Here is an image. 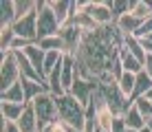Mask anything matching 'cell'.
Instances as JSON below:
<instances>
[{
	"label": "cell",
	"mask_w": 152,
	"mask_h": 132,
	"mask_svg": "<svg viewBox=\"0 0 152 132\" xmlns=\"http://www.w3.org/2000/svg\"><path fill=\"white\" fill-rule=\"evenodd\" d=\"M24 108H27V104H11V101H2V104H0L2 119H4V121H13V123L22 117Z\"/></svg>",
	"instance_id": "cell-18"
},
{
	"label": "cell",
	"mask_w": 152,
	"mask_h": 132,
	"mask_svg": "<svg viewBox=\"0 0 152 132\" xmlns=\"http://www.w3.org/2000/svg\"><path fill=\"white\" fill-rule=\"evenodd\" d=\"M55 106H57V119L62 123H66L73 130H82L86 123V108L77 101L73 95H62L55 97Z\"/></svg>",
	"instance_id": "cell-1"
},
{
	"label": "cell",
	"mask_w": 152,
	"mask_h": 132,
	"mask_svg": "<svg viewBox=\"0 0 152 132\" xmlns=\"http://www.w3.org/2000/svg\"><path fill=\"white\" fill-rule=\"evenodd\" d=\"M84 11L97 26H113L115 15L108 0H84Z\"/></svg>",
	"instance_id": "cell-5"
},
{
	"label": "cell",
	"mask_w": 152,
	"mask_h": 132,
	"mask_svg": "<svg viewBox=\"0 0 152 132\" xmlns=\"http://www.w3.org/2000/svg\"><path fill=\"white\" fill-rule=\"evenodd\" d=\"M15 38H18V35H15L13 26H2V29H0V49H2V53L11 51V44H13Z\"/></svg>",
	"instance_id": "cell-26"
},
{
	"label": "cell",
	"mask_w": 152,
	"mask_h": 132,
	"mask_svg": "<svg viewBox=\"0 0 152 132\" xmlns=\"http://www.w3.org/2000/svg\"><path fill=\"white\" fill-rule=\"evenodd\" d=\"M33 108L35 117H38V125H40V132H44L51 123L57 121V106H55V95L51 93H44L40 95L38 99H33V104H29Z\"/></svg>",
	"instance_id": "cell-2"
},
{
	"label": "cell",
	"mask_w": 152,
	"mask_h": 132,
	"mask_svg": "<svg viewBox=\"0 0 152 132\" xmlns=\"http://www.w3.org/2000/svg\"><path fill=\"white\" fill-rule=\"evenodd\" d=\"M124 125H126V130H132V132H139V130H143L145 128V117L139 112V108L134 104H130L128 106V110L124 112Z\"/></svg>",
	"instance_id": "cell-12"
},
{
	"label": "cell",
	"mask_w": 152,
	"mask_h": 132,
	"mask_svg": "<svg viewBox=\"0 0 152 132\" xmlns=\"http://www.w3.org/2000/svg\"><path fill=\"white\" fill-rule=\"evenodd\" d=\"M97 88H99V84L95 82V79L77 77L69 95H73V97H75L77 101L84 106V108H88V106H91V101H93V97H95V93H97Z\"/></svg>",
	"instance_id": "cell-8"
},
{
	"label": "cell",
	"mask_w": 152,
	"mask_h": 132,
	"mask_svg": "<svg viewBox=\"0 0 152 132\" xmlns=\"http://www.w3.org/2000/svg\"><path fill=\"white\" fill-rule=\"evenodd\" d=\"M130 13H132L134 18H139L141 22H143V20L152 18V2H145V0H134L132 11H130Z\"/></svg>",
	"instance_id": "cell-24"
},
{
	"label": "cell",
	"mask_w": 152,
	"mask_h": 132,
	"mask_svg": "<svg viewBox=\"0 0 152 132\" xmlns=\"http://www.w3.org/2000/svg\"><path fill=\"white\" fill-rule=\"evenodd\" d=\"M145 125H148V128L152 130V117H150V119H145Z\"/></svg>",
	"instance_id": "cell-32"
},
{
	"label": "cell",
	"mask_w": 152,
	"mask_h": 132,
	"mask_svg": "<svg viewBox=\"0 0 152 132\" xmlns=\"http://www.w3.org/2000/svg\"><path fill=\"white\" fill-rule=\"evenodd\" d=\"M22 90H24V101L33 104V99H38L40 95L49 93V88H46L44 82H33V79H22Z\"/></svg>",
	"instance_id": "cell-13"
},
{
	"label": "cell",
	"mask_w": 152,
	"mask_h": 132,
	"mask_svg": "<svg viewBox=\"0 0 152 132\" xmlns=\"http://www.w3.org/2000/svg\"><path fill=\"white\" fill-rule=\"evenodd\" d=\"M150 88H152V79L145 75L143 71H141L139 75H137V84H134V93H132V97H130V104H134L139 97H143Z\"/></svg>",
	"instance_id": "cell-20"
},
{
	"label": "cell",
	"mask_w": 152,
	"mask_h": 132,
	"mask_svg": "<svg viewBox=\"0 0 152 132\" xmlns=\"http://www.w3.org/2000/svg\"><path fill=\"white\" fill-rule=\"evenodd\" d=\"M46 4L51 7V11L55 13L60 26L69 24L73 13H75V0H46Z\"/></svg>",
	"instance_id": "cell-10"
},
{
	"label": "cell",
	"mask_w": 152,
	"mask_h": 132,
	"mask_svg": "<svg viewBox=\"0 0 152 132\" xmlns=\"http://www.w3.org/2000/svg\"><path fill=\"white\" fill-rule=\"evenodd\" d=\"M150 33H152V18H148V20H143V22H141V29L137 31V35H134V38H137V40H143V38H148Z\"/></svg>",
	"instance_id": "cell-28"
},
{
	"label": "cell",
	"mask_w": 152,
	"mask_h": 132,
	"mask_svg": "<svg viewBox=\"0 0 152 132\" xmlns=\"http://www.w3.org/2000/svg\"><path fill=\"white\" fill-rule=\"evenodd\" d=\"M20 79H22V73H20L15 53H2V62H0V84H2V90H9Z\"/></svg>",
	"instance_id": "cell-6"
},
{
	"label": "cell",
	"mask_w": 152,
	"mask_h": 132,
	"mask_svg": "<svg viewBox=\"0 0 152 132\" xmlns=\"http://www.w3.org/2000/svg\"><path fill=\"white\" fill-rule=\"evenodd\" d=\"M143 73L152 79V55H145V62H143Z\"/></svg>",
	"instance_id": "cell-31"
},
{
	"label": "cell",
	"mask_w": 152,
	"mask_h": 132,
	"mask_svg": "<svg viewBox=\"0 0 152 132\" xmlns=\"http://www.w3.org/2000/svg\"><path fill=\"white\" fill-rule=\"evenodd\" d=\"M13 31H15L18 38L29 40V42H35V44H38V9H35L33 13H29L27 18L18 20V22L13 24Z\"/></svg>",
	"instance_id": "cell-9"
},
{
	"label": "cell",
	"mask_w": 152,
	"mask_h": 132,
	"mask_svg": "<svg viewBox=\"0 0 152 132\" xmlns=\"http://www.w3.org/2000/svg\"><path fill=\"white\" fill-rule=\"evenodd\" d=\"M13 53V51H11ZM15 60H18V66H20V73H22V79H33V82H42V77L38 75V71L33 68V64L29 62V57L24 55L22 51L15 53Z\"/></svg>",
	"instance_id": "cell-17"
},
{
	"label": "cell",
	"mask_w": 152,
	"mask_h": 132,
	"mask_svg": "<svg viewBox=\"0 0 152 132\" xmlns=\"http://www.w3.org/2000/svg\"><path fill=\"white\" fill-rule=\"evenodd\" d=\"M2 132H20L18 123H13V121H4L2 119Z\"/></svg>",
	"instance_id": "cell-30"
},
{
	"label": "cell",
	"mask_w": 152,
	"mask_h": 132,
	"mask_svg": "<svg viewBox=\"0 0 152 132\" xmlns=\"http://www.w3.org/2000/svg\"><path fill=\"white\" fill-rule=\"evenodd\" d=\"M2 101H11V104H27L24 101V90H22V79L18 84H13L9 90H2Z\"/></svg>",
	"instance_id": "cell-22"
},
{
	"label": "cell",
	"mask_w": 152,
	"mask_h": 132,
	"mask_svg": "<svg viewBox=\"0 0 152 132\" xmlns=\"http://www.w3.org/2000/svg\"><path fill=\"white\" fill-rule=\"evenodd\" d=\"M44 132H71V128H69L66 123H62L60 119H57L55 123H51V125H49V128H46Z\"/></svg>",
	"instance_id": "cell-29"
},
{
	"label": "cell",
	"mask_w": 152,
	"mask_h": 132,
	"mask_svg": "<svg viewBox=\"0 0 152 132\" xmlns=\"http://www.w3.org/2000/svg\"><path fill=\"white\" fill-rule=\"evenodd\" d=\"M119 64H121V68H124V73H132V75H139L141 71H143V64L137 60L134 55H130L128 51L124 49H119Z\"/></svg>",
	"instance_id": "cell-15"
},
{
	"label": "cell",
	"mask_w": 152,
	"mask_h": 132,
	"mask_svg": "<svg viewBox=\"0 0 152 132\" xmlns=\"http://www.w3.org/2000/svg\"><path fill=\"white\" fill-rule=\"evenodd\" d=\"M134 84H137V75H132V73H124V75L117 79L119 90L124 93V97H128V101H130V97H132V93H134Z\"/></svg>",
	"instance_id": "cell-23"
},
{
	"label": "cell",
	"mask_w": 152,
	"mask_h": 132,
	"mask_svg": "<svg viewBox=\"0 0 152 132\" xmlns=\"http://www.w3.org/2000/svg\"><path fill=\"white\" fill-rule=\"evenodd\" d=\"M84 35L86 33H84L80 26H75L73 22L62 26L60 29V38H62V42H64V55H75V53L80 51V46L84 42Z\"/></svg>",
	"instance_id": "cell-7"
},
{
	"label": "cell",
	"mask_w": 152,
	"mask_h": 132,
	"mask_svg": "<svg viewBox=\"0 0 152 132\" xmlns=\"http://www.w3.org/2000/svg\"><path fill=\"white\" fill-rule=\"evenodd\" d=\"M99 93H102L104 101L108 104V108L115 112V117H124V112L128 110V97H124V93L119 90L117 82H110V84H99Z\"/></svg>",
	"instance_id": "cell-4"
},
{
	"label": "cell",
	"mask_w": 152,
	"mask_h": 132,
	"mask_svg": "<svg viewBox=\"0 0 152 132\" xmlns=\"http://www.w3.org/2000/svg\"><path fill=\"white\" fill-rule=\"evenodd\" d=\"M22 53L29 57V62L33 64V68L38 71V75L42 77V82H44V57H46V53L42 51L38 44H31L29 49H24ZM44 84H46V82H44Z\"/></svg>",
	"instance_id": "cell-14"
},
{
	"label": "cell",
	"mask_w": 152,
	"mask_h": 132,
	"mask_svg": "<svg viewBox=\"0 0 152 132\" xmlns=\"http://www.w3.org/2000/svg\"><path fill=\"white\" fill-rule=\"evenodd\" d=\"M15 123H18L20 132H40L38 117H35V112H33V108H31V106H27V108H24L22 117L15 121Z\"/></svg>",
	"instance_id": "cell-16"
},
{
	"label": "cell",
	"mask_w": 152,
	"mask_h": 132,
	"mask_svg": "<svg viewBox=\"0 0 152 132\" xmlns=\"http://www.w3.org/2000/svg\"><path fill=\"white\" fill-rule=\"evenodd\" d=\"M121 46L130 53V55H134V57H137L141 64L145 62V51H143V46H141V42H139L137 38H132V35H130V38H124Z\"/></svg>",
	"instance_id": "cell-21"
},
{
	"label": "cell",
	"mask_w": 152,
	"mask_h": 132,
	"mask_svg": "<svg viewBox=\"0 0 152 132\" xmlns=\"http://www.w3.org/2000/svg\"><path fill=\"white\" fill-rule=\"evenodd\" d=\"M134 106L139 108V112L143 114L145 119H150V117H152V101H150V99H145V97H139L137 101H134Z\"/></svg>",
	"instance_id": "cell-27"
},
{
	"label": "cell",
	"mask_w": 152,
	"mask_h": 132,
	"mask_svg": "<svg viewBox=\"0 0 152 132\" xmlns=\"http://www.w3.org/2000/svg\"><path fill=\"white\" fill-rule=\"evenodd\" d=\"M38 46L44 53H51V51H62L64 53V42H62L60 35H53V38H44V40H38Z\"/></svg>",
	"instance_id": "cell-25"
},
{
	"label": "cell",
	"mask_w": 152,
	"mask_h": 132,
	"mask_svg": "<svg viewBox=\"0 0 152 132\" xmlns=\"http://www.w3.org/2000/svg\"><path fill=\"white\" fill-rule=\"evenodd\" d=\"M13 22H15L13 0H2V2H0V29H2V26H13Z\"/></svg>",
	"instance_id": "cell-19"
},
{
	"label": "cell",
	"mask_w": 152,
	"mask_h": 132,
	"mask_svg": "<svg viewBox=\"0 0 152 132\" xmlns=\"http://www.w3.org/2000/svg\"><path fill=\"white\" fill-rule=\"evenodd\" d=\"M60 22H57L55 13L51 11V7L46 4V0L38 2V40L44 38H53V35H60Z\"/></svg>",
	"instance_id": "cell-3"
},
{
	"label": "cell",
	"mask_w": 152,
	"mask_h": 132,
	"mask_svg": "<svg viewBox=\"0 0 152 132\" xmlns=\"http://www.w3.org/2000/svg\"><path fill=\"white\" fill-rule=\"evenodd\" d=\"M115 29L121 33V38H130V35L134 38L137 31L141 29V20L134 18L132 13H126V15H121V18L115 20Z\"/></svg>",
	"instance_id": "cell-11"
}]
</instances>
